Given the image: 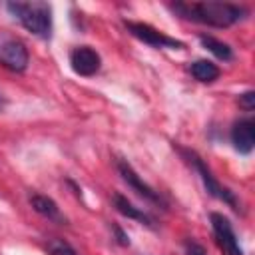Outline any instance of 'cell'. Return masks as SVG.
<instances>
[{
	"label": "cell",
	"instance_id": "1",
	"mask_svg": "<svg viewBox=\"0 0 255 255\" xmlns=\"http://www.w3.org/2000/svg\"><path fill=\"white\" fill-rule=\"evenodd\" d=\"M171 10L185 20L201 22L215 28H227L247 16L245 6H237L229 2H191V4L177 2V4H171Z\"/></svg>",
	"mask_w": 255,
	"mask_h": 255
},
{
	"label": "cell",
	"instance_id": "2",
	"mask_svg": "<svg viewBox=\"0 0 255 255\" xmlns=\"http://www.w3.org/2000/svg\"><path fill=\"white\" fill-rule=\"evenodd\" d=\"M6 10L34 36L50 38L52 8L46 2H8Z\"/></svg>",
	"mask_w": 255,
	"mask_h": 255
},
{
	"label": "cell",
	"instance_id": "3",
	"mask_svg": "<svg viewBox=\"0 0 255 255\" xmlns=\"http://www.w3.org/2000/svg\"><path fill=\"white\" fill-rule=\"evenodd\" d=\"M179 153L189 161V165L199 173V177H201V181H203V185H205V189H207V193L211 195V197H215V199H219V201H223V203H227L229 207H233V209H237V197H235V193L231 191V189H227V187H223L217 179H215V175L211 173V169L205 165V161L199 157V153L197 151H193V149H187V147H179Z\"/></svg>",
	"mask_w": 255,
	"mask_h": 255
},
{
	"label": "cell",
	"instance_id": "4",
	"mask_svg": "<svg viewBox=\"0 0 255 255\" xmlns=\"http://www.w3.org/2000/svg\"><path fill=\"white\" fill-rule=\"evenodd\" d=\"M30 54L26 44L6 32H0V64L10 72H24L28 68Z\"/></svg>",
	"mask_w": 255,
	"mask_h": 255
},
{
	"label": "cell",
	"instance_id": "5",
	"mask_svg": "<svg viewBox=\"0 0 255 255\" xmlns=\"http://www.w3.org/2000/svg\"><path fill=\"white\" fill-rule=\"evenodd\" d=\"M209 221H211V229H213V235H215L219 249L225 255H243V249L239 245V239H237L229 219L223 213L213 211V213H209Z\"/></svg>",
	"mask_w": 255,
	"mask_h": 255
},
{
	"label": "cell",
	"instance_id": "6",
	"mask_svg": "<svg viewBox=\"0 0 255 255\" xmlns=\"http://www.w3.org/2000/svg\"><path fill=\"white\" fill-rule=\"evenodd\" d=\"M116 167H118V173L122 175V179H124L139 197H143V199H147V201H151V203H155V205L165 207V201H163V197L159 195V191H155L151 185H147V183L137 175V171L128 163V159L118 157V159H116Z\"/></svg>",
	"mask_w": 255,
	"mask_h": 255
},
{
	"label": "cell",
	"instance_id": "7",
	"mask_svg": "<svg viewBox=\"0 0 255 255\" xmlns=\"http://www.w3.org/2000/svg\"><path fill=\"white\" fill-rule=\"evenodd\" d=\"M124 24H126L128 32H129L133 38H137V40H141V42H145V44H149V46H153V48H185L183 42L165 36L163 32L155 30V28L149 26V24L131 22V20H126Z\"/></svg>",
	"mask_w": 255,
	"mask_h": 255
},
{
	"label": "cell",
	"instance_id": "8",
	"mask_svg": "<svg viewBox=\"0 0 255 255\" xmlns=\"http://www.w3.org/2000/svg\"><path fill=\"white\" fill-rule=\"evenodd\" d=\"M70 66H72V70L76 74L88 78V76L98 74V70L102 66V58H100V54L94 48H90V46H78V48H74L70 52Z\"/></svg>",
	"mask_w": 255,
	"mask_h": 255
},
{
	"label": "cell",
	"instance_id": "9",
	"mask_svg": "<svg viewBox=\"0 0 255 255\" xmlns=\"http://www.w3.org/2000/svg\"><path fill=\"white\" fill-rule=\"evenodd\" d=\"M231 143L239 153H251L255 145V122L251 118H243L231 128Z\"/></svg>",
	"mask_w": 255,
	"mask_h": 255
},
{
	"label": "cell",
	"instance_id": "10",
	"mask_svg": "<svg viewBox=\"0 0 255 255\" xmlns=\"http://www.w3.org/2000/svg\"><path fill=\"white\" fill-rule=\"evenodd\" d=\"M112 203H114L116 211L122 213L124 217L135 219V221H139V223H143V225H147V227H155V219H153L149 213H145L143 209L135 207V205H133L128 197H124L122 193H114V195H112Z\"/></svg>",
	"mask_w": 255,
	"mask_h": 255
},
{
	"label": "cell",
	"instance_id": "11",
	"mask_svg": "<svg viewBox=\"0 0 255 255\" xmlns=\"http://www.w3.org/2000/svg\"><path fill=\"white\" fill-rule=\"evenodd\" d=\"M28 201H30V205H32V209H34L36 213H40V215H44V217H48V219H52V221L66 223V219H64L62 213H60V207L56 205V201H54L52 197L34 191V193L28 195Z\"/></svg>",
	"mask_w": 255,
	"mask_h": 255
},
{
	"label": "cell",
	"instance_id": "12",
	"mask_svg": "<svg viewBox=\"0 0 255 255\" xmlns=\"http://www.w3.org/2000/svg\"><path fill=\"white\" fill-rule=\"evenodd\" d=\"M189 70H191V76L203 84H211L219 78V68L209 60H195L189 66Z\"/></svg>",
	"mask_w": 255,
	"mask_h": 255
},
{
	"label": "cell",
	"instance_id": "13",
	"mask_svg": "<svg viewBox=\"0 0 255 255\" xmlns=\"http://www.w3.org/2000/svg\"><path fill=\"white\" fill-rule=\"evenodd\" d=\"M199 42H201V46L205 48V50H209L213 56H217L219 60H223V62H229V60H233V50H231V46L229 44H225V42H221V40H217V38H213V36H199Z\"/></svg>",
	"mask_w": 255,
	"mask_h": 255
},
{
	"label": "cell",
	"instance_id": "14",
	"mask_svg": "<svg viewBox=\"0 0 255 255\" xmlns=\"http://www.w3.org/2000/svg\"><path fill=\"white\" fill-rule=\"evenodd\" d=\"M44 249H46V253L48 255H80L66 239H62V237H52V239H48L46 243H44Z\"/></svg>",
	"mask_w": 255,
	"mask_h": 255
},
{
	"label": "cell",
	"instance_id": "15",
	"mask_svg": "<svg viewBox=\"0 0 255 255\" xmlns=\"http://www.w3.org/2000/svg\"><path fill=\"white\" fill-rule=\"evenodd\" d=\"M183 249H185V255H207L205 247L201 243H197L195 239H185Z\"/></svg>",
	"mask_w": 255,
	"mask_h": 255
},
{
	"label": "cell",
	"instance_id": "16",
	"mask_svg": "<svg viewBox=\"0 0 255 255\" xmlns=\"http://www.w3.org/2000/svg\"><path fill=\"white\" fill-rule=\"evenodd\" d=\"M239 106L243 108V110H247V112H251L253 108H255V92H245V94H241L239 96Z\"/></svg>",
	"mask_w": 255,
	"mask_h": 255
},
{
	"label": "cell",
	"instance_id": "17",
	"mask_svg": "<svg viewBox=\"0 0 255 255\" xmlns=\"http://www.w3.org/2000/svg\"><path fill=\"white\" fill-rule=\"evenodd\" d=\"M112 231L116 233V239H118V243H120V245H124V247H126V245H129V237H128V235L122 231V227L112 225Z\"/></svg>",
	"mask_w": 255,
	"mask_h": 255
},
{
	"label": "cell",
	"instance_id": "18",
	"mask_svg": "<svg viewBox=\"0 0 255 255\" xmlns=\"http://www.w3.org/2000/svg\"><path fill=\"white\" fill-rule=\"evenodd\" d=\"M2 108H4V98L0 96V110H2Z\"/></svg>",
	"mask_w": 255,
	"mask_h": 255
}]
</instances>
